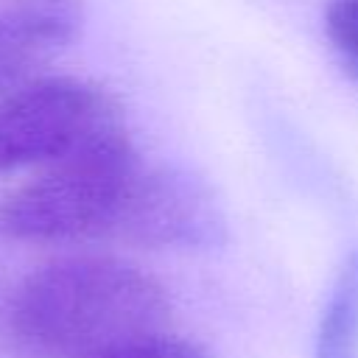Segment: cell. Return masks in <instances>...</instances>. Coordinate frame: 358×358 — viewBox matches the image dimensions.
<instances>
[{"instance_id": "obj_1", "label": "cell", "mask_w": 358, "mask_h": 358, "mask_svg": "<svg viewBox=\"0 0 358 358\" xmlns=\"http://www.w3.org/2000/svg\"><path fill=\"white\" fill-rule=\"evenodd\" d=\"M171 313L165 285L145 268L112 255H70L11 288L3 324L36 358H95L168 333Z\"/></svg>"}, {"instance_id": "obj_2", "label": "cell", "mask_w": 358, "mask_h": 358, "mask_svg": "<svg viewBox=\"0 0 358 358\" xmlns=\"http://www.w3.org/2000/svg\"><path fill=\"white\" fill-rule=\"evenodd\" d=\"M140 168L126 123L112 126L11 190L0 201V232L28 243L106 241Z\"/></svg>"}, {"instance_id": "obj_3", "label": "cell", "mask_w": 358, "mask_h": 358, "mask_svg": "<svg viewBox=\"0 0 358 358\" xmlns=\"http://www.w3.org/2000/svg\"><path fill=\"white\" fill-rule=\"evenodd\" d=\"M120 123L109 90L76 76L31 78L0 98V173L50 165Z\"/></svg>"}, {"instance_id": "obj_4", "label": "cell", "mask_w": 358, "mask_h": 358, "mask_svg": "<svg viewBox=\"0 0 358 358\" xmlns=\"http://www.w3.org/2000/svg\"><path fill=\"white\" fill-rule=\"evenodd\" d=\"M106 241L140 249H215L227 241V215L199 173L179 165H143Z\"/></svg>"}, {"instance_id": "obj_5", "label": "cell", "mask_w": 358, "mask_h": 358, "mask_svg": "<svg viewBox=\"0 0 358 358\" xmlns=\"http://www.w3.org/2000/svg\"><path fill=\"white\" fill-rule=\"evenodd\" d=\"M313 358H358V246L333 277L316 324Z\"/></svg>"}, {"instance_id": "obj_6", "label": "cell", "mask_w": 358, "mask_h": 358, "mask_svg": "<svg viewBox=\"0 0 358 358\" xmlns=\"http://www.w3.org/2000/svg\"><path fill=\"white\" fill-rule=\"evenodd\" d=\"M3 14L45 56L73 45L84 28V0H8Z\"/></svg>"}, {"instance_id": "obj_7", "label": "cell", "mask_w": 358, "mask_h": 358, "mask_svg": "<svg viewBox=\"0 0 358 358\" xmlns=\"http://www.w3.org/2000/svg\"><path fill=\"white\" fill-rule=\"evenodd\" d=\"M42 59L45 53L28 42L6 14H0V98L31 81V73Z\"/></svg>"}, {"instance_id": "obj_8", "label": "cell", "mask_w": 358, "mask_h": 358, "mask_svg": "<svg viewBox=\"0 0 358 358\" xmlns=\"http://www.w3.org/2000/svg\"><path fill=\"white\" fill-rule=\"evenodd\" d=\"M324 34L341 64L358 78V0H327Z\"/></svg>"}, {"instance_id": "obj_9", "label": "cell", "mask_w": 358, "mask_h": 358, "mask_svg": "<svg viewBox=\"0 0 358 358\" xmlns=\"http://www.w3.org/2000/svg\"><path fill=\"white\" fill-rule=\"evenodd\" d=\"M95 358H213V355H210L199 341L173 336V333L168 330V333H157V336L131 341V344H126V347L101 352V355H95Z\"/></svg>"}]
</instances>
